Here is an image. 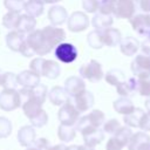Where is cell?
<instances>
[{
	"label": "cell",
	"mask_w": 150,
	"mask_h": 150,
	"mask_svg": "<svg viewBox=\"0 0 150 150\" xmlns=\"http://www.w3.org/2000/svg\"><path fill=\"white\" fill-rule=\"evenodd\" d=\"M52 47L47 42L41 29H34L26 36V40L20 49V53L26 57H32L34 55L43 56L52 52Z\"/></svg>",
	"instance_id": "6da1fadb"
},
{
	"label": "cell",
	"mask_w": 150,
	"mask_h": 150,
	"mask_svg": "<svg viewBox=\"0 0 150 150\" xmlns=\"http://www.w3.org/2000/svg\"><path fill=\"white\" fill-rule=\"evenodd\" d=\"M29 69L36 73L39 76H45L47 79L54 80L60 76L61 68L56 61L46 60L43 57H35L30 61Z\"/></svg>",
	"instance_id": "7a4b0ae2"
},
{
	"label": "cell",
	"mask_w": 150,
	"mask_h": 150,
	"mask_svg": "<svg viewBox=\"0 0 150 150\" xmlns=\"http://www.w3.org/2000/svg\"><path fill=\"white\" fill-rule=\"evenodd\" d=\"M104 120H105L104 114L101 110L95 109L91 112H89L88 115L80 117L75 124V129H76V131L82 132L83 130H86L88 128H101L104 123Z\"/></svg>",
	"instance_id": "3957f363"
},
{
	"label": "cell",
	"mask_w": 150,
	"mask_h": 150,
	"mask_svg": "<svg viewBox=\"0 0 150 150\" xmlns=\"http://www.w3.org/2000/svg\"><path fill=\"white\" fill-rule=\"evenodd\" d=\"M130 68L136 79H150V55L143 53L136 55Z\"/></svg>",
	"instance_id": "277c9868"
},
{
	"label": "cell",
	"mask_w": 150,
	"mask_h": 150,
	"mask_svg": "<svg viewBox=\"0 0 150 150\" xmlns=\"http://www.w3.org/2000/svg\"><path fill=\"white\" fill-rule=\"evenodd\" d=\"M80 75L83 80L86 79L93 83H96L103 79L104 74H103L101 63L97 62L96 60H90L88 63L82 64L80 67Z\"/></svg>",
	"instance_id": "5b68a950"
},
{
	"label": "cell",
	"mask_w": 150,
	"mask_h": 150,
	"mask_svg": "<svg viewBox=\"0 0 150 150\" xmlns=\"http://www.w3.org/2000/svg\"><path fill=\"white\" fill-rule=\"evenodd\" d=\"M21 105V96L16 89H4L0 93V109L13 111Z\"/></svg>",
	"instance_id": "8992f818"
},
{
	"label": "cell",
	"mask_w": 150,
	"mask_h": 150,
	"mask_svg": "<svg viewBox=\"0 0 150 150\" xmlns=\"http://www.w3.org/2000/svg\"><path fill=\"white\" fill-rule=\"evenodd\" d=\"M57 118L61 122V124L75 125L80 118V111L74 107V104L70 101H68L61 105V108L57 112Z\"/></svg>",
	"instance_id": "52a82bcc"
},
{
	"label": "cell",
	"mask_w": 150,
	"mask_h": 150,
	"mask_svg": "<svg viewBox=\"0 0 150 150\" xmlns=\"http://www.w3.org/2000/svg\"><path fill=\"white\" fill-rule=\"evenodd\" d=\"M138 0H117L114 16L117 19H131L137 9Z\"/></svg>",
	"instance_id": "ba28073f"
},
{
	"label": "cell",
	"mask_w": 150,
	"mask_h": 150,
	"mask_svg": "<svg viewBox=\"0 0 150 150\" xmlns=\"http://www.w3.org/2000/svg\"><path fill=\"white\" fill-rule=\"evenodd\" d=\"M55 56L63 63H71L77 59V49L74 45L62 42L55 47Z\"/></svg>",
	"instance_id": "9c48e42d"
},
{
	"label": "cell",
	"mask_w": 150,
	"mask_h": 150,
	"mask_svg": "<svg viewBox=\"0 0 150 150\" xmlns=\"http://www.w3.org/2000/svg\"><path fill=\"white\" fill-rule=\"evenodd\" d=\"M132 29L141 36L148 38L150 35V13L145 14H135L129 19Z\"/></svg>",
	"instance_id": "30bf717a"
},
{
	"label": "cell",
	"mask_w": 150,
	"mask_h": 150,
	"mask_svg": "<svg viewBox=\"0 0 150 150\" xmlns=\"http://www.w3.org/2000/svg\"><path fill=\"white\" fill-rule=\"evenodd\" d=\"M67 26L70 32H74V33L83 32L84 29H87L89 27V18L87 16V14L84 12H81V11L74 12L68 18Z\"/></svg>",
	"instance_id": "8fae6325"
},
{
	"label": "cell",
	"mask_w": 150,
	"mask_h": 150,
	"mask_svg": "<svg viewBox=\"0 0 150 150\" xmlns=\"http://www.w3.org/2000/svg\"><path fill=\"white\" fill-rule=\"evenodd\" d=\"M41 30L52 48L64 42V40H66V32L62 28H59L56 26H46Z\"/></svg>",
	"instance_id": "7c38bea8"
},
{
	"label": "cell",
	"mask_w": 150,
	"mask_h": 150,
	"mask_svg": "<svg viewBox=\"0 0 150 150\" xmlns=\"http://www.w3.org/2000/svg\"><path fill=\"white\" fill-rule=\"evenodd\" d=\"M69 101L74 104V107H75L80 112H84V111L89 110V109L94 105L95 98H94L93 93H90V91H88V90H83L82 93L77 94L76 96L70 97Z\"/></svg>",
	"instance_id": "4fadbf2b"
},
{
	"label": "cell",
	"mask_w": 150,
	"mask_h": 150,
	"mask_svg": "<svg viewBox=\"0 0 150 150\" xmlns=\"http://www.w3.org/2000/svg\"><path fill=\"white\" fill-rule=\"evenodd\" d=\"M81 134L83 136L84 144L90 148L96 146L104 139V131L101 128H88L83 130Z\"/></svg>",
	"instance_id": "5bb4252c"
},
{
	"label": "cell",
	"mask_w": 150,
	"mask_h": 150,
	"mask_svg": "<svg viewBox=\"0 0 150 150\" xmlns=\"http://www.w3.org/2000/svg\"><path fill=\"white\" fill-rule=\"evenodd\" d=\"M63 88L67 91V94L70 97H73V96H76L77 94L82 93L83 90H86V83L81 76H69L64 81Z\"/></svg>",
	"instance_id": "9a60e30c"
},
{
	"label": "cell",
	"mask_w": 150,
	"mask_h": 150,
	"mask_svg": "<svg viewBox=\"0 0 150 150\" xmlns=\"http://www.w3.org/2000/svg\"><path fill=\"white\" fill-rule=\"evenodd\" d=\"M48 20L50 21L52 26H61L68 20V12L62 6H52L48 11Z\"/></svg>",
	"instance_id": "2e32d148"
},
{
	"label": "cell",
	"mask_w": 150,
	"mask_h": 150,
	"mask_svg": "<svg viewBox=\"0 0 150 150\" xmlns=\"http://www.w3.org/2000/svg\"><path fill=\"white\" fill-rule=\"evenodd\" d=\"M26 40V34L18 30V29H12L7 35H6V43L7 47L13 50V52H19Z\"/></svg>",
	"instance_id": "e0dca14e"
},
{
	"label": "cell",
	"mask_w": 150,
	"mask_h": 150,
	"mask_svg": "<svg viewBox=\"0 0 150 150\" xmlns=\"http://www.w3.org/2000/svg\"><path fill=\"white\" fill-rule=\"evenodd\" d=\"M18 84L22 86V88H34L40 84V76L33 70H22L19 75H16Z\"/></svg>",
	"instance_id": "ac0fdd59"
},
{
	"label": "cell",
	"mask_w": 150,
	"mask_h": 150,
	"mask_svg": "<svg viewBox=\"0 0 150 150\" xmlns=\"http://www.w3.org/2000/svg\"><path fill=\"white\" fill-rule=\"evenodd\" d=\"M117 94L122 97H130L137 91V79L129 77L116 86Z\"/></svg>",
	"instance_id": "d6986e66"
},
{
	"label": "cell",
	"mask_w": 150,
	"mask_h": 150,
	"mask_svg": "<svg viewBox=\"0 0 150 150\" xmlns=\"http://www.w3.org/2000/svg\"><path fill=\"white\" fill-rule=\"evenodd\" d=\"M102 40L103 45L108 47H116L120 45L122 40V34L117 28H105L102 30Z\"/></svg>",
	"instance_id": "ffe728a7"
},
{
	"label": "cell",
	"mask_w": 150,
	"mask_h": 150,
	"mask_svg": "<svg viewBox=\"0 0 150 150\" xmlns=\"http://www.w3.org/2000/svg\"><path fill=\"white\" fill-rule=\"evenodd\" d=\"M120 49L125 56H134L139 49V41L132 36H125L120 42Z\"/></svg>",
	"instance_id": "44dd1931"
},
{
	"label": "cell",
	"mask_w": 150,
	"mask_h": 150,
	"mask_svg": "<svg viewBox=\"0 0 150 150\" xmlns=\"http://www.w3.org/2000/svg\"><path fill=\"white\" fill-rule=\"evenodd\" d=\"M48 97H49V101L54 105H62L66 102H68L69 98H70V96L67 94V91L64 90V88L63 87H60V86L53 87L50 89V91L48 93Z\"/></svg>",
	"instance_id": "7402d4cb"
},
{
	"label": "cell",
	"mask_w": 150,
	"mask_h": 150,
	"mask_svg": "<svg viewBox=\"0 0 150 150\" xmlns=\"http://www.w3.org/2000/svg\"><path fill=\"white\" fill-rule=\"evenodd\" d=\"M35 130L30 125H23L18 131V141L22 146H29L35 141Z\"/></svg>",
	"instance_id": "603a6c76"
},
{
	"label": "cell",
	"mask_w": 150,
	"mask_h": 150,
	"mask_svg": "<svg viewBox=\"0 0 150 150\" xmlns=\"http://www.w3.org/2000/svg\"><path fill=\"white\" fill-rule=\"evenodd\" d=\"M35 26H36L35 18H33L28 14H21L15 29H18V30H20L25 34H29L35 29Z\"/></svg>",
	"instance_id": "cb8c5ba5"
},
{
	"label": "cell",
	"mask_w": 150,
	"mask_h": 150,
	"mask_svg": "<svg viewBox=\"0 0 150 150\" xmlns=\"http://www.w3.org/2000/svg\"><path fill=\"white\" fill-rule=\"evenodd\" d=\"M114 22V19H112V15H107V14H102V13H96L94 15V18L91 19V25L95 29H98V30H103L105 28H109L111 27Z\"/></svg>",
	"instance_id": "d4e9b609"
},
{
	"label": "cell",
	"mask_w": 150,
	"mask_h": 150,
	"mask_svg": "<svg viewBox=\"0 0 150 150\" xmlns=\"http://www.w3.org/2000/svg\"><path fill=\"white\" fill-rule=\"evenodd\" d=\"M112 107L116 112L122 114V115H128L135 109V105L131 102V100L129 97H122V96L117 98L116 101H114Z\"/></svg>",
	"instance_id": "484cf974"
},
{
	"label": "cell",
	"mask_w": 150,
	"mask_h": 150,
	"mask_svg": "<svg viewBox=\"0 0 150 150\" xmlns=\"http://www.w3.org/2000/svg\"><path fill=\"white\" fill-rule=\"evenodd\" d=\"M45 9V2L42 0H27L25 4V12L26 14L38 18L43 13Z\"/></svg>",
	"instance_id": "4316f807"
},
{
	"label": "cell",
	"mask_w": 150,
	"mask_h": 150,
	"mask_svg": "<svg viewBox=\"0 0 150 150\" xmlns=\"http://www.w3.org/2000/svg\"><path fill=\"white\" fill-rule=\"evenodd\" d=\"M144 110L141 109V108H135L130 114L128 115H124L123 117V121L124 123L129 127V128H138L139 127V122L144 115Z\"/></svg>",
	"instance_id": "83f0119b"
},
{
	"label": "cell",
	"mask_w": 150,
	"mask_h": 150,
	"mask_svg": "<svg viewBox=\"0 0 150 150\" xmlns=\"http://www.w3.org/2000/svg\"><path fill=\"white\" fill-rule=\"evenodd\" d=\"M146 142H150V136L145 131H138L136 134H132L128 143V150H137L139 145Z\"/></svg>",
	"instance_id": "f1b7e54d"
},
{
	"label": "cell",
	"mask_w": 150,
	"mask_h": 150,
	"mask_svg": "<svg viewBox=\"0 0 150 150\" xmlns=\"http://www.w3.org/2000/svg\"><path fill=\"white\" fill-rule=\"evenodd\" d=\"M57 136L62 142H70L76 136V129L75 125H64L60 124L57 128Z\"/></svg>",
	"instance_id": "f546056e"
},
{
	"label": "cell",
	"mask_w": 150,
	"mask_h": 150,
	"mask_svg": "<svg viewBox=\"0 0 150 150\" xmlns=\"http://www.w3.org/2000/svg\"><path fill=\"white\" fill-rule=\"evenodd\" d=\"M104 79H105L107 83H109L110 86H115L116 87L118 83H121L123 80H125V75L120 69H110L104 75Z\"/></svg>",
	"instance_id": "4dcf8cb0"
},
{
	"label": "cell",
	"mask_w": 150,
	"mask_h": 150,
	"mask_svg": "<svg viewBox=\"0 0 150 150\" xmlns=\"http://www.w3.org/2000/svg\"><path fill=\"white\" fill-rule=\"evenodd\" d=\"M87 41H88V45L94 49L102 48L104 46L103 45V40H102V30L94 29L93 32H90L88 34V36H87Z\"/></svg>",
	"instance_id": "1f68e13d"
},
{
	"label": "cell",
	"mask_w": 150,
	"mask_h": 150,
	"mask_svg": "<svg viewBox=\"0 0 150 150\" xmlns=\"http://www.w3.org/2000/svg\"><path fill=\"white\" fill-rule=\"evenodd\" d=\"M0 86L4 89H15L18 87L16 75L13 74V73H9V71H4Z\"/></svg>",
	"instance_id": "d6a6232c"
},
{
	"label": "cell",
	"mask_w": 150,
	"mask_h": 150,
	"mask_svg": "<svg viewBox=\"0 0 150 150\" xmlns=\"http://www.w3.org/2000/svg\"><path fill=\"white\" fill-rule=\"evenodd\" d=\"M19 18H20V13H14V12H8L4 15L2 18V25L8 28V29H15L16 28V25H18V21H19Z\"/></svg>",
	"instance_id": "836d02e7"
},
{
	"label": "cell",
	"mask_w": 150,
	"mask_h": 150,
	"mask_svg": "<svg viewBox=\"0 0 150 150\" xmlns=\"http://www.w3.org/2000/svg\"><path fill=\"white\" fill-rule=\"evenodd\" d=\"M25 0H4L5 7L8 9V12H14V13H20L21 11L25 9Z\"/></svg>",
	"instance_id": "e575fe53"
},
{
	"label": "cell",
	"mask_w": 150,
	"mask_h": 150,
	"mask_svg": "<svg viewBox=\"0 0 150 150\" xmlns=\"http://www.w3.org/2000/svg\"><path fill=\"white\" fill-rule=\"evenodd\" d=\"M116 1L117 0H101L98 12L107 15H114L116 8Z\"/></svg>",
	"instance_id": "d590c367"
},
{
	"label": "cell",
	"mask_w": 150,
	"mask_h": 150,
	"mask_svg": "<svg viewBox=\"0 0 150 150\" xmlns=\"http://www.w3.org/2000/svg\"><path fill=\"white\" fill-rule=\"evenodd\" d=\"M137 93L141 96L150 97V79H137Z\"/></svg>",
	"instance_id": "8d00e7d4"
},
{
	"label": "cell",
	"mask_w": 150,
	"mask_h": 150,
	"mask_svg": "<svg viewBox=\"0 0 150 150\" xmlns=\"http://www.w3.org/2000/svg\"><path fill=\"white\" fill-rule=\"evenodd\" d=\"M32 93H33L34 97L43 104L45 101H46L47 94H48V89H47V87H46L45 84H41V83H40V84H38L36 87L32 88Z\"/></svg>",
	"instance_id": "74e56055"
},
{
	"label": "cell",
	"mask_w": 150,
	"mask_h": 150,
	"mask_svg": "<svg viewBox=\"0 0 150 150\" xmlns=\"http://www.w3.org/2000/svg\"><path fill=\"white\" fill-rule=\"evenodd\" d=\"M29 121H30V123H32L33 127L42 128V127H45V125L47 124V122H48V115H47V112L42 109L38 115H35V116H34L33 118H30Z\"/></svg>",
	"instance_id": "f35d334b"
},
{
	"label": "cell",
	"mask_w": 150,
	"mask_h": 150,
	"mask_svg": "<svg viewBox=\"0 0 150 150\" xmlns=\"http://www.w3.org/2000/svg\"><path fill=\"white\" fill-rule=\"evenodd\" d=\"M12 132V123L7 117L0 116V138H6Z\"/></svg>",
	"instance_id": "ab89813d"
},
{
	"label": "cell",
	"mask_w": 150,
	"mask_h": 150,
	"mask_svg": "<svg viewBox=\"0 0 150 150\" xmlns=\"http://www.w3.org/2000/svg\"><path fill=\"white\" fill-rule=\"evenodd\" d=\"M120 128H121V124L115 118H111V120H109V121H107V122L103 123V131L107 132V134H109V135H115L116 131Z\"/></svg>",
	"instance_id": "60d3db41"
},
{
	"label": "cell",
	"mask_w": 150,
	"mask_h": 150,
	"mask_svg": "<svg viewBox=\"0 0 150 150\" xmlns=\"http://www.w3.org/2000/svg\"><path fill=\"white\" fill-rule=\"evenodd\" d=\"M125 145L127 144L122 139H120L117 136L112 135V137L109 138V141L105 145V150H122Z\"/></svg>",
	"instance_id": "b9f144b4"
},
{
	"label": "cell",
	"mask_w": 150,
	"mask_h": 150,
	"mask_svg": "<svg viewBox=\"0 0 150 150\" xmlns=\"http://www.w3.org/2000/svg\"><path fill=\"white\" fill-rule=\"evenodd\" d=\"M101 0H83L82 7L87 13H96L100 8Z\"/></svg>",
	"instance_id": "7bdbcfd3"
},
{
	"label": "cell",
	"mask_w": 150,
	"mask_h": 150,
	"mask_svg": "<svg viewBox=\"0 0 150 150\" xmlns=\"http://www.w3.org/2000/svg\"><path fill=\"white\" fill-rule=\"evenodd\" d=\"M30 145L34 146V148H36L38 150H47V149L49 148V141L46 139V138H43V137H41V138L35 139ZM30 145H29V146H30Z\"/></svg>",
	"instance_id": "ee69618b"
},
{
	"label": "cell",
	"mask_w": 150,
	"mask_h": 150,
	"mask_svg": "<svg viewBox=\"0 0 150 150\" xmlns=\"http://www.w3.org/2000/svg\"><path fill=\"white\" fill-rule=\"evenodd\" d=\"M138 128H141L145 132L146 131H150V114L145 112L143 115V117H142V120L139 122V127Z\"/></svg>",
	"instance_id": "f6af8a7d"
},
{
	"label": "cell",
	"mask_w": 150,
	"mask_h": 150,
	"mask_svg": "<svg viewBox=\"0 0 150 150\" xmlns=\"http://www.w3.org/2000/svg\"><path fill=\"white\" fill-rule=\"evenodd\" d=\"M141 49H142V53L143 54H146V55H150V35L141 43Z\"/></svg>",
	"instance_id": "bcb514c9"
},
{
	"label": "cell",
	"mask_w": 150,
	"mask_h": 150,
	"mask_svg": "<svg viewBox=\"0 0 150 150\" xmlns=\"http://www.w3.org/2000/svg\"><path fill=\"white\" fill-rule=\"evenodd\" d=\"M138 6L143 12L150 13V0H138Z\"/></svg>",
	"instance_id": "7dc6e473"
},
{
	"label": "cell",
	"mask_w": 150,
	"mask_h": 150,
	"mask_svg": "<svg viewBox=\"0 0 150 150\" xmlns=\"http://www.w3.org/2000/svg\"><path fill=\"white\" fill-rule=\"evenodd\" d=\"M47 150H67V146L64 144H56L54 146H49Z\"/></svg>",
	"instance_id": "c3c4849f"
},
{
	"label": "cell",
	"mask_w": 150,
	"mask_h": 150,
	"mask_svg": "<svg viewBox=\"0 0 150 150\" xmlns=\"http://www.w3.org/2000/svg\"><path fill=\"white\" fill-rule=\"evenodd\" d=\"M137 150H150V142L143 143L142 145H139V146L137 148Z\"/></svg>",
	"instance_id": "681fc988"
},
{
	"label": "cell",
	"mask_w": 150,
	"mask_h": 150,
	"mask_svg": "<svg viewBox=\"0 0 150 150\" xmlns=\"http://www.w3.org/2000/svg\"><path fill=\"white\" fill-rule=\"evenodd\" d=\"M144 104H145V109H146L148 114H150V97L144 102Z\"/></svg>",
	"instance_id": "f907efd6"
},
{
	"label": "cell",
	"mask_w": 150,
	"mask_h": 150,
	"mask_svg": "<svg viewBox=\"0 0 150 150\" xmlns=\"http://www.w3.org/2000/svg\"><path fill=\"white\" fill-rule=\"evenodd\" d=\"M80 150H95L94 148H90V146H88V145H80Z\"/></svg>",
	"instance_id": "816d5d0a"
},
{
	"label": "cell",
	"mask_w": 150,
	"mask_h": 150,
	"mask_svg": "<svg viewBox=\"0 0 150 150\" xmlns=\"http://www.w3.org/2000/svg\"><path fill=\"white\" fill-rule=\"evenodd\" d=\"M67 150H80V145H70V146H67Z\"/></svg>",
	"instance_id": "f5cc1de1"
},
{
	"label": "cell",
	"mask_w": 150,
	"mask_h": 150,
	"mask_svg": "<svg viewBox=\"0 0 150 150\" xmlns=\"http://www.w3.org/2000/svg\"><path fill=\"white\" fill-rule=\"evenodd\" d=\"M45 4H56V2H60L62 0H42Z\"/></svg>",
	"instance_id": "db71d44e"
},
{
	"label": "cell",
	"mask_w": 150,
	"mask_h": 150,
	"mask_svg": "<svg viewBox=\"0 0 150 150\" xmlns=\"http://www.w3.org/2000/svg\"><path fill=\"white\" fill-rule=\"evenodd\" d=\"M26 150H38V149H36V148H34V146H32V145H30V146H28V148H27V149H26Z\"/></svg>",
	"instance_id": "11a10c76"
},
{
	"label": "cell",
	"mask_w": 150,
	"mask_h": 150,
	"mask_svg": "<svg viewBox=\"0 0 150 150\" xmlns=\"http://www.w3.org/2000/svg\"><path fill=\"white\" fill-rule=\"evenodd\" d=\"M2 74H4V71H1V70H0V83H1V77H2Z\"/></svg>",
	"instance_id": "9f6ffc18"
}]
</instances>
